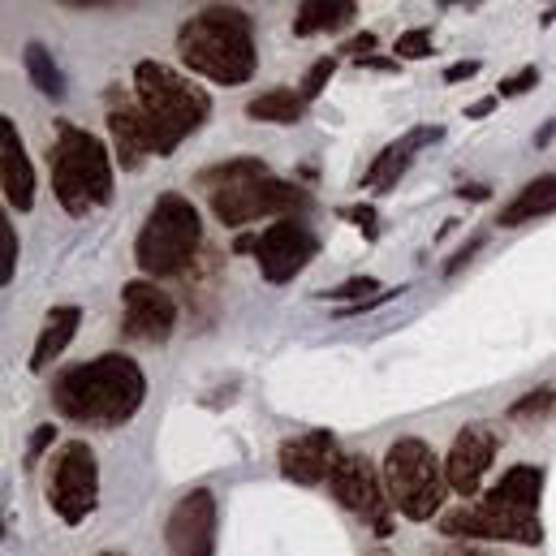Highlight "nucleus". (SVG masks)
I'll use <instances>...</instances> for the list:
<instances>
[{
	"label": "nucleus",
	"instance_id": "bb28decb",
	"mask_svg": "<svg viewBox=\"0 0 556 556\" xmlns=\"http://www.w3.org/2000/svg\"><path fill=\"white\" fill-rule=\"evenodd\" d=\"M431 52H435L431 30H406V35L393 43V56H397V61H422V56H431Z\"/></svg>",
	"mask_w": 556,
	"mask_h": 556
},
{
	"label": "nucleus",
	"instance_id": "2f4dec72",
	"mask_svg": "<svg viewBox=\"0 0 556 556\" xmlns=\"http://www.w3.org/2000/svg\"><path fill=\"white\" fill-rule=\"evenodd\" d=\"M371 48H376V35H371V30H358V35H350V39L341 43V52H345V56H358V61H367Z\"/></svg>",
	"mask_w": 556,
	"mask_h": 556
},
{
	"label": "nucleus",
	"instance_id": "c9c22d12",
	"mask_svg": "<svg viewBox=\"0 0 556 556\" xmlns=\"http://www.w3.org/2000/svg\"><path fill=\"white\" fill-rule=\"evenodd\" d=\"M363 65L367 70H384V74H397V56H367Z\"/></svg>",
	"mask_w": 556,
	"mask_h": 556
},
{
	"label": "nucleus",
	"instance_id": "4468645a",
	"mask_svg": "<svg viewBox=\"0 0 556 556\" xmlns=\"http://www.w3.org/2000/svg\"><path fill=\"white\" fill-rule=\"evenodd\" d=\"M122 328L130 341H147V345H160L173 337L177 328V302L168 298V289H160L155 280H130L122 289Z\"/></svg>",
	"mask_w": 556,
	"mask_h": 556
},
{
	"label": "nucleus",
	"instance_id": "f8f14e48",
	"mask_svg": "<svg viewBox=\"0 0 556 556\" xmlns=\"http://www.w3.org/2000/svg\"><path fill=\"white\" fill-rule=\"evenodd\" d=\"M440 531L448 540H496V544H522V548L544 544L540 522H514V518L496 514L492 505H457L440 518Z\"/></svg>",
	"mask_w": 556,
	"mask_h": 556
},
{
	"label": "nucleus",
	"instance_id": "58836bf2",
	"mask_svg": "<svg viewBox=\"0 0 556 556\" xmlns=\"http://www.w3.org/2000/svg\"><path fill=\"white\" fill-rule=\"evenodd\" d=\"M96 556H122V553H96Z\"/></svg>",
	"mask_w": 556,
	"mask_h": 556
},
{
	"label": "nucleus",
	"instance_id": "6e6552de",
	"mask_svg": "<svg viewBox=\"0 0 556 556\" xmlns=\"http://www.w3.org/2000/svg\"><path fill=\"white\" fill-rule=\"evenodd\" d=\"M48 505L65 527H83L100 505V462L91 444L65 440L48 466Z\"/></svg>",
	"mask_w": 556,
	"mask_h": 556
},
{
	"label": "nucleus",
	"instance_id": "aec40b11",
	"mask_svg": "<svg viewBox=\"0 0 556 556\" xmlns=\"http://www.w3.org/2000/svg\"><path fill=\"white\" fill-rule=\"evenodd\" d=\"M78 324H83V306H52V311L43 315V328H39V337H35V350H30V371H35V376H43L48 363H56V358L70 350Z\"/></svg>",
	"mask_w": 556,
	"mask_h": 556
},
{
	"label": "nucleus",
	"instance_id": "5701e85b",
	"mask_svg": "<svg viewBox=\"0 0 556 556\" xmlns=\"http://www.w3.org/2000/svg\"><path fill=\"white\" fill-rule=\"evenodd\" d=\"M247 117L251 122H273V126H293L306 117V100L289 87H277V91H264L247 104Z\"/></svg>",
	"mask_w": 556,
	"mask_h": 556
},
{
	"label": "nucleus",
	"instance_id": "a19ab883",
	"mask_svg": "<svg viewBox=\"0 0 556 556\" xmlns=\"http://www.w3.org/2000/svg\"><path fill=\"white\" fill-rule=\"evenodd\" d=\"M376 556H384V553H376Z\"/></svg>",
	"mask_w": 556,
	"mask_h": 556
},
{
	"label": "nucleus",
	"instance_id": "a878e982",
	"mask_svg": "<svg viewBox=\"0 0 556 556\" xmlns=\"http://www.w3.org/2000/svg\"><path fill=\"white\" fill-rule=\"evenodd\" d=\"M332 74H337V56H319V61H315V65L306 70V78H302L298 96H302V100L311 104V100H315V96H319V91L328 87V78H332Z\"/></svg>",
	"mask_w": 556,
	"mask_h": 556
},
{
	"label": "nucleus",
	"instance_id": "2eb2a0df",
	"mask_svg": "<svg viewBox=\"0 0 556 556\" xmlns=\"http://www.w3.org/2000/svg\"><path fill=\"white\" fill-rule=\"evenodd\" d=\"M337 466V440L332 431H306V435H293L280 444V475L298 488H319L328 483Z\"/></svg>",
	"mask_w": 556,
	"mask_h": 556
},
{
	"label": "nucleus",
	"instance_id": "72a5a7b5",
	"mask_svg": "<svg viewBox=\"0 0 556 556\" xmlns=\"http://www.w3.org/2000/svg\"><path fill=\"white\" fill-rule=\"evenodd\" d=\"M488 113H496V96H488V100H479V104H470V109H466V117H470V122H483Z\"/></svg>",
	"mask_w": 556,
	"mask_h": 556
},
{
	"label": "nucleus",
	"instance_id": "0eeeda50",
	"mask_svg": "<svg viewBox=\"0 0 556 556\" xmlns=\"http://www.w3.org/2000/svg\"><path fill=\"white\" fill-rule=\"evenodd\" d=\"M384 488H389V501L402 518L410 522H427L440 514L444 496H448V479H444V462L431 453L427 440L406 435V440H393L389 453H384Z\"/></svg>",
	"mask_w": 556,
	"mask_h": 556
},
{
	"label": "nucleus",
	"instance_id": "f704fd0d",
	"mask_svg": "<svg viewBox=\"0 0 556 556\" xmlns=\"http://www.w3.org/2000/svg\"><path fill=\"white\" fill-rule=\"evenodd\" d=\"M479 247H483V238H475V242H470V247H466V251H462V255H453V260H448V264H444V273H457V268H462V264H470V255H475V251H479Z\"/></svg>",
	"mask_w": 556,
	"mask_h": 556
},
{
	"label": "nucleus",
	"instance_id": "6ab92c4d",
	"mask_svg": "<svg viewBox=\"0 0 556 556\" xmlns=\"http://www.w3.org/2000/svg\"><path fill=\"white\" fill-rule=\"evenodd\" d=\"M440 135H444L440 126H418V130L402 135L397 142H389V147L371 160V168L363 173V186H367V190H376V194L393 190V186L406 177V168H410V160L418 155V147H422V142H435Z\"/></svg>",
	"mask_w": 556,
	"mask_h": 556
},
{
	"label": "nucleus",
	"instance_id": "4be33fe9",
	"mask_svg": "<svg viewBox=\"0 0 556 556\" xmlns=\"http://www.w3.org/2000/svg\"><path fill=\"white\" fill-rule=\"evenodd\" d=\"M358 17V4L354 0H306L298 4L293 13V35H328V30H341Z\"/></svg>",
	"mask_w": 556,
	"mask_h": 556
},
{
	"label": "nucleus",
	"instance_id": "c756f323",
	"mask_svg": "<svg viewBox=\"0 0 556 556\" xmlns=\"http://www.w3.org/2000/svg\"><path fill=\"white\" fill-rule=\"evenodd\" d=\"M52 440H56V427H52V422L35 427V435L26 440V466H35V462H39V453H43V448H48Z\"/></svg>",
	"mask_w": 556,
	"mask_h": 556
},
{
	"label": "nucleus",
	"instance_id": "dca6fc26",
	"mask_svg": "<svg viewBox=\"0 0 556 556\" xmlns=\"http://www.w3.org/2000/svg\"><path fill=\"white\" fill-rule=\"evenodd\" d=\"M109 139H113V155L126 173L142 168V160L151 155V135H147V117H142L139 100L126 91L109 96Z\"/></svg>",
	"mask_w": 556,
	"mask_h": 556
},
{
	"label": "nucleus",
	"instance_id": "cd10ccee",
	"mask_svg": "<svg viewBox=\"0 0 556 556\" xmlns=\"http://www.w3.org/2000/svg\"><path fill=\"white\" fill-rule=\"evenodd\" d=\"M0 285H13V268H17V233H13V220H0Z\"/></svg>",
	"mask_w": 556,
	"mask_h": 556
},
{
	"label": "nucleus",
	"instance_id": "f3484780",
	"mask_svg": "<svg viewBox=\"0 0 556 556\" xmlns=\"http://www.w3.org/2000/svg\"><path fill=\"white\" fill-rule=\"evenodd\" d=\"M540 501H544V470L540 466H509L483 505H492L496 514H505L514 522H540Z\"/></svg>",
	"mask_w": 556,
	"mask_h": 556
},
{
	"label": "nucleus",
	"instance_id": "1a4fd4ad",
	"mask_svg": "<svg viewBox=\"0 0 556 556\" xmlns=\"http://www.w3.org/2000/svg\"><path fill=\"white\" fill-rule=\"evenodd\" d=\"M328 488L337 496L341 509L358 514L380 540H389L397 527H393V501H389V488H384V475L371 466V457L363 453H337V466L328 475Z\"/></svg>",
	"mask_w": 556,
	"mask_h": 556
},
{
	"label": "nucleus",
	"instance_id": "9b49d317",
	"mask_svg": "<svg viewBox=\"0 0 556 556\" xmlns=\"http://www.w3.org/2000/svg\"><path fill=\"white\" fill-rule=\"evenodd\" d=\"M216 522H220L216 492H207V488L186 492V496L173 505L168 522H164L168 553L173 556H216Z\"/></svg>",
	"mask_w": 556,
	"mask_h": 556
},
{
	"label": "nucleus",
	"instance_id": "a211bd4d",
	"mask_svg": "<svg viewBox=\"0 0 556 556\" xmlns=\"http://www.w3.org/2000/svg\"><path fill=\"white\" fill-rule=\"evenodd\" d=\"M0 190H4V203L13 212H30L35 207V168L26 160V147H22V135L9 117H0Z\"/></svg>",
	"mask_w": 556,
	"mask_h": 556
},
{
	"label": "nucleus",
	"instance_id": "39448f33",
	"mask_svg": "<svg viewBox=\"0 0 556 556\" xmlns=\"http://www.w3.org/2000/svg\"><path fill=\"white\" fill-rule=\"evenodd\" d=\"M52 194L70 216H91L96 207L113 203V147L83 126L61 122L48 155Z\"/></svg>",
	"mask_w": 556,
	"mask_h": 556
},
{
	"label": "nucleus",
	"instance_id": "7ed1b4c3",
	"mask_svg": "<svg viewBox=\"0 0 556 556\" xmlns=\"http://www.w3.org/2000/svg\"><path fill=\"white\" fill-rule=\"evenodd\" d=\"M199 186L207 190V203H212V216L229 229H242L251 220H264V216H280V220H298L306 207H311V194L293 181L277 177L264 160H225L216 168H203L199 173Z\"/></svg>",
	"mask_w": 556,
	"mask_h": 556
},
{
	"label": "nucleus",
	"instance_id": "b1692460",
	"mask_svg": "<svg viewBox=\"0 0 556 556\" xmlns=\"http://www.w3.org/2000/svg\"><path fill=\"white\" fill-rule=\"evenodd\" d=\"M22 65H26V74H30V83H35V91H43L48 100H65V78H61V65L52 61V52L43 48V43H26V52H22Z\"/></svg>",
	"mask_w": 556,
	"mask_h": 556
},
{
	"label": "nucleus",
	"instance_id": "c85d7f7f",
	"mask_svg": "<svg viewBox=\"0 0 556 556\" xmlns=\"http://www.w3.org/2000/svg\"><path fill=\"white\" fill-rule=\"evenodd\" d=\"M535 83H540V70L531 65V70H518V74H509V78L501 83V91H496V96H501V100H514V96H522V91H531Z\"/></svg>",
	"mask_w": 556,
	"mask_h": 556
},
{
	"label": "nucleus",
	"instance_id": "7c9ffc66",
	"mask_svg": "<svg viewBox=\"0 0 556 556\" xmlns=\"http://www.w3.org/2000/svg\"><path fill=\"white\" fill-rule=\"evenodd\" d=\"M341 216H345L350 225H358V229H363V233L376 242V233H380V225H376V207H345Z\"/></svg>",
	"mask_w": 556,
	"mask_h": 556
},
{
	"label": "nucleus",
	"instance_id": "f257e3e1",
	"mask_svg": "<svg viewBox=\"0 0 556 556\" xmlns=\"http://www.w3.org/2000/svg\"><path fill=\"white\" fill-rule=\"evenodd\" d=\"M147 402V376L130 354H100L52 380L56 415L83 427H122Z\"/></svg>",
	"mask_w": 556,
	"mask_h": 556
},
{
	"label": "nucleus",
	"instance_id": "423d86ee",
	"mask_svg": "<svg viewBox=\"0 0 556 556\" xmlns=\"http://www.w3.org/2000/svg\"><path fill=\"white\" fill-rule=\"evenodd\" d=\"M203 251V220L186 194H160L135 238V264L142 280L190 277L194 260Z\"/></svg>",
	"mask_w": 556,
	"mask_h": 556
},
{
	"label": "nucleus",
	"instance_id": "473e14b6",
	"mask_svg": "<svg viewBox=\"0 0 556 556\" xmlns=\"http://www.w3.org/2000/svg\"><path fill=\"white\" fill-rule=\"evenodd\" d=\"M479 70H483L479 61H457V65H448V70H444V83H466V78H475Z\"/></svg>",
	"mask_w": 556,
	"mask_h": 556
},
{
	"label": "nucleus",
	"instance_id": "f03ea898",
	"mask_svg": "<svg viewBox=\"0 0 556 556\" xmlns=\"http://www.w3.org/2000/svg\"><path fill=\"white\" fill-rule=\"evenodd\" d=\"M177 52L190 74L212 78L220 87H242L260 70L255 22L247 9L233 4H207L194 17H186L177 30Z\"/></svg>",
	"mask_w": 556,
	"mask_h": 556
},
{
	"label": "nucleus",
	"instance_id": "9d476101",
	"mask_svg": "<svg viewBox=\"0 0 556 556\" xmlns=\"http://www.w3.org/2000/svg\"><path fill=\"white\" fill-rule=\"evenodd\" d=\"M238 251L260 260L264 280H273V285H289V280L298 277V273L315 260L319 238H315L302 220H273L260 238H238Z\"/></svg>",
	"mask_w": 556,
	"mask_h": 556
},
{
	"label": "nucleus",
	"instance_id": "ea45409f",
	"mask_svg": "<svg viewBox=\"0 0 556 556\" xmlns=\"http://www.w3.org/2000/svg\"><path fill=\"white\" fill-rule=\"evenodd\" d=\"M466 556H483V553H466Z\"/></svg>",
	"mask_w": 556,
	"mask_h": 556
},
{
	"label": "nucleus",
	"instance_id": "412c9836",
	"mask_svg": "<svg viewBox=\"0 0 556 556\" xmlns=\"http://www.w3.org/2000/svg\"><path fill=\"white\" fill-rule=\"evenodd\" d=\"M553 212H556V173H540V177H531V181L501 207L496 225H501V229H518V225L540 220V216H553Z\"/></svg>",
	"mask_w": 556,
	"mask_h": 556
},
{
	"label": "nucleus",
	"instance_id": "4c0bfd02",
	"mask_svg": "<svg viewBox=\"0 0 556 556\" xmlns=\"http://www.w3.org/2000/svg\"><path fill=\"white\" fill-rule=\"evenodd\" d=\"M553 139H556V122H548V126H544V130L535 135V147H548Z\"/></svg>",
	"mask_w": 556,
	"mask_h": 556
},
{
	"label": "nucleus",
	"instance_id": "ddd939ff",
	"mask_svg": "<svg viewBox=\"0 0 556 556\" xmlns=\"http://www.w3.org/2000/svg\"><path fill=\"white\" fill-rule=\"evenodd\" d=\"M492 462H496V431H492L488 422H466V427L453 435L448 453H444V479H448V492H457V496H475V492L483 488Z\"/></svg>",
	"mask_w": 556,
	"mask_h": 556
},
{
	"label": "nucleus",
	"instance_id": "20e7f679",
	"mask_svg": "<svg viewBox=\"0 0 556 556\" xmlns=\"http://www.w3.org/2000/svg\"><path fill=\"white\" fill-rule=\"evenodd\" d=\"M135 100H139L142 117H147V135H151L155 155H173L212 117V96L194 78L177 74L164 61H139L135 65Z\"/></svg>",
	"mask_w": 556,
	"mask_h": 556
},
{
	"label": "nucleus",
	"instance_id": "e433bc0d",
	"mask_svg": "<svg viewBox=\"0 0 556 556\" xmlns=\"http://www.w3.org/2000/svg\"><path fill=\"white\" fill-rule=\"evenodd\" d=\"M457 194H462V199H475V203H479V199H488L492 190H488V186H457Z\"/></svg>",
	"mask_w": 556,
	"mask_h": 556
},
{
	"label": "nucleus",
	"instance_id": "393cba45",
	"mask_svg": "<svg viewBox=\"0 0 556 556\" xmlns=\"http://www.w3.org/2000/svg\"><path fill=\"white\" fill-rule=\"evenodd\" d=\"M556 415V389L553 384H544V389H531L527 397H518L514 406H509V418L514 422H548Z\"/></svg>",
	"mask_w": 556,
	"mask_h": 556
}]
</instances>
